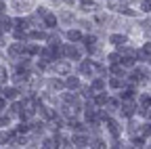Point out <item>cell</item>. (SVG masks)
<instances>
[{"label":"cell","mask_w":151,"mask_h":149,"mask_svg":"<svg viewBox=\"0 0 151 149\" xmlns=\"http://www.w3.org/2000/svg\"><path fill=\"white\" fill-rule=\"evenodd\" d=\"M57 17H59V23L63 30L76 25V21H78V9H69V6H61L57 9Z\"/></svg>","instance_id":"3"},{"label":"cell","mask_w":151,"mask_h":149,"mask_svg":"<svg viewBox=\"0 0 151 149\" xmlns=\"http://www.w3.org/2000/svg\"><path fill=\"white\" fill-rule=\"evenodd\" d=\"M76 73H80V76H82L86 82H88L90 78H94V76H97V69H94V59L86 55L82 61L76 63Z\"/></svg>","instance_id":"4"},{"label":"cell","mask_w":151,"mask_h":149,"mask_svg":"<svg viewBox=\"0 0 151 149\" xmlns=\"http://www.w3.org/2000/svg\"><path fill=\"white\" fill-rule=\"evenodd\" d=\"M137 103H139V107H151V92H147V90L139 92Z\"/></svg>","instance_id":"23"},{"label":"cell","mask_w":151,"mask_h":149,"mask_svg":"<svg viewBox=\"0 0 151 149\" xmlns=\"http://www.w3.org/2000/svg\"><path fill=\"white\" fill-rule=\"evenodd\" d=\"M86 149H88V147H86Z\"/></svg>","instance_id":"30"},{"label":"cell","mask_w":151,"mask_h":149,"mask_svg":"<svg viewBox=\"0 0 151 149\" xmlns=\"http://www.w3.org/2000/svg\"><path fill=\"white\" fill-rule=\"evenodd\" d=\"M69 139L76 149H86L90 147V132H69Z\"/></svg>","instance_id":"14"},{"label":"cell","mask_w":151,"mask_h":149,"mask_svg":"<svg viewBox=\"0 0 151 149\" xmlns=\"http://www.w3.org/2000/svg\"><path fill=\"white\" fill-rule=\"evenodd\" d=\"M109 97H111V92H109V90H101V92H94L92 101H94V105H97V107L101 109V107H105V105H107Z\"/></svg>","instance_id":"22"},{"label":"cell","mask_w":151,"mask_h":149,"mask_svg":"<svg viewBox=\"0 0 151 149\" xmlns=\"http://www.w3.org/2000/svg\"><path fill=\"white\" fill-rule=\"evenodd\" d=\"M139 27H141V32L143 34H147V36H151V15H147L145 19H141V23H139Z\"/></svg>","instance_id":"25"},{"label":"cell","mask_w":151,"mask_h":149,"mask_svg":"<svg viewBox=\"0 0 151 149\" xmlns=\"http://www.w3.org/2000/svg\"><path fill=\"white\" fill-rule=\"evenodd\" d=\"M137 111H139V103H137V99L122 101V107H120L118 118H122V120H130V118H134V116H137Z\"/></svg>","instance_id":"9"},{"label":"cell","mask_w":151,"mask_h":149,"mask_svg":"<svg viewBox=\"0 0 151 149\" xmlns=\"http://www.w3.org/2000/svg\"><path fill=\"white\" fill-rule=\"evenodd\" d=\"M84 36H86V32H84L82 27H78V25H71V27L63 30V40H65V42H80V44H82Z\"/></svg>","instance_id":"12"},{"label":"cell","mask_w":151,"mask_h":149,"mask_svg":"<svg viewBox=\"0 0 151 149\" xmlns=\"http://www.w3.org/2000/svg\"><path fill=\"white\" fill-rule=\"evenodd\" d=\"M48 13H50V9H48V6H44V4H36V9H34V15H38L40 19H42L44 15H48Z\"/></svg>","instance_id":"26"},{"label":"cell","mask_w":151,"mask_h":149,"mask_svg":"<svg viewBox=\"0 0 151 149\" xmlns=\"http://www.w3.org/2000/svg\"><path fill=\"white\" fill-rule=\"evenodd\" d=\"M88 149H109V139L105 135H97L90 137V147Z\"/></svg>","instance_id":"20"},{"label":"cell","mask_w":151,"mask_h":149,"mask_svg":"<svg viewBox=\"0 0 151 149\" xmlns=\"http://www.w3.org/2000/svg\"><path fill=\"white\" fill-rule=\"evenodd\" d=\"M23 92H25V90H21L19 86H15V84H11V82L4 84V86H0V95H2L9 103H11V101H19Z\"/></svg>","instance_id":"10"},{"label":"cell","mask_w":151,"mask_h":149,"mask_svg":"<svg viewBox=\"0 0 151 149\" xmlns=\"http://www.w3.org/2000/svg\"><path fill=\"white\" fill-rule=\"evenodd\" d=\"M4 57L9 59V63H15L17 59L25 57V42H17V40H11L4 48Z\"/></svg>","instance_id":"5"},{"label":"cell","mask_w":151,"mask_h":149,"mask_svg":"<svg viewBox=\"0 0 151 149\" xmlns=\"http://www.w3.org/2000/svg\"><path fill=\"white\" fill-rule=\"evenodd\" d=\"M76 71V63L69 59H59V61H52L48 67V76H69V73Z\"/></svg>","instance_id":"2"},{"label":"cell","mask_w":151,"mask_h":149,"mask_svg":"<svg viewBox=\"0 0 151 149\" xmlns=\"http://www.w3.org/2000/svg\"><path fill=\"white\" fill-rule=\"evenodd\" d=\"M76 2H78V4H80V2H84V0H76Z\"/></svg>","instance_id":"29"},{"label":"cell","mask_w":151,"mask_h":149,"mask_svg":"<svg viewBox=\"0 0 151 149\" xmlns=\"http://www.w3.org/2000/svg\"><path fill=\"white\" fill-rule=\"evenodd\" d=\"M48 92H55V95H61V92H65V78L63 76H46V88Z\"/></svg>","instance_id":"8"},{"label":"cell","mask_w":151,"mask_h":149,"mask_svg":"<svg viewBox=\"0 0 151 149\" xmlns=\"http://www.w3.org/2000/svg\"><path fill=\"white\" fill-rule=\"evenodd\" d=\"M84 82H86V80L80 76V73H76V71L69 73V76H65V88H67V90H73V92H78Z\"/></svg>","instance_id":"16"},{"label":"cell","mask_w":151,"mask_h":149,"mask_svg":"<svg viewBox=\"0 0 151 149\" xmlns=\"http://www.w3.org/2000/svg\"><path fill=\"white\" fill-rule=\"evenodd\" d=\"M120 107H122V99H120L118 95H113V92H111V97H109V101H107L105 109L109 111L111 116H118V114H120Z\"/></svg>","instance_id":"17"},{"label":"cell","mask_w":151,"mask_h":149,"mask_svg":"<svg viewBox=\"0 0 151 149\" xmlns=\"http://www.w3.org/2000/svg\"><path fill=\"white\" fill-rule=\"evenodd\" d=\"M9 6H11V15H29L36 9L34 0H9Z\"/></svg>","instance_id":"6"},{"label":"cell","mask_w":151,"mask_h":149,"mask_svg":"<svg viewBox=\"0 0 151 149\" xmlns=\"http://www.w3.org/2000/svg\"><path fill=\"white\" fill-rule=\"evenodd\" d=\"M103 128H105V137H107L109 141H118V139L124 137V122H122L118 116H111V118L103 124Z\"/></svg>","instance_id":"1"},{"label":"cell","mask_w":151,"mask_h":149,"mask_svg":"<svg viewBox=\"0 0 151 149\" xmlns=\"http://www.w3.org/2000/svg\"><path fill=\"white\" fill-rule=\"evenodd\" d=\"M139 11L145 15H151V0H141L139 2Z\"/></svg>","instance_id":"27"},{"label":"cell","mask_w":151,"mask_h":149,"mask_svg":"<svg viewBox=\"0 0 151 149\" xmlns=\"http://www.w3.org/2000/svg\"><path fill=\"white\" fill-rule=\"evenodd\" d=\"M147 65H149V67H151V57H149V61H147Z\"/></svg>","instance_id":"28"},{"label":"cell","mask_w":151,"mask_h":149,"mask_svg":"<svg viewBox=\"0 0 151 149\" xmlns=\"http://www.w3.org/2000/svg\"><path fill=\"white\" fill-rule=\"evenodd\" d=\"M9 82H11V67H6V65L0 63V86H4Z\"/></svg>","instance_id":"24"},{"label":"cell","mask_w":151,"mask_h":149,"mask_svg":"<svg viewBox=\"0 0 151 149\" xmlns=\"http://www.w3.org/2000/svg\"><path fill=\"white\" fill-rule=\"evenodd\" d=\"M86 57V50L80 42H65V59L73 61V63H78Z\"/></svg>","instance_id":"7"},{"label":"cell","mask_w":151,"mask_h":149,"mask_svg":"<svg viewBox=\"0 0 151 149\" xmlns=\"http://www.w3.org/2000/svg\"><path fill=\"white\" fill-rule=\"evenodd\" d=\"M107 44L113 46V48H122V46L130 44V38H128V34H124V32H109L107 34Z\"/></svg>","instance_id":"11"},{"label":"cell","mask_w":151,"mask_h":149,"mask_svg":"<svg viewBox=\"0 0 151 149\" xmlns=\"http://www.w3.org/2000/svg\"><path fill=\"white\" fill-rule=\"evenodd\" d=\"M139 13H141V11H137L132 4H124V2H122V6H120V13H118V15H120V17H128V19H137Z\"/></svg>","instance_id":"21"},{"label":"cell","mask_w":151,"mask_h":149,"mask_svg":"<svg viewBox=\"0 0 151 149\" xmlns=\"http://www.w3.org/2000/svg\"><path fill=\"white\" fill-rule=\"evenodd\" d=\"M126 86L124 78H116V76H107V90L109 92H120Z\"/></svg>","instance_id":"18"},{"label":"cell","mask_w":151,"mask_h":149,"mask_svg":"<svg viewBox=\"0 0 151 149\" xmlns=\"http://www.w3.org/2000/svg\"><path fill=\"white\" fill-rule=\"evenodd\" d=\"M76 9H78V13H80V15H88V17H92L94 13L103 11V6L97 2V0H84V2H80Z\"/></svg>","instance_id":"13"},{"label":"cell","mask_w":151,"mask_h":149,"mask_svg":"<svg viewBox=\"0 0 151 149\" xmlns=\"http://www.w3.org/2000/svg\"><path fill=\"white\" fill-rule=\"evenodd\" d=\"M88 84H90L92 92L107 90V78H105V76H94V78H90V80H88Z\"/></svg>","instance_id":"19"},{"label":"cell","mask_w":151,"mask_h":149,"mask_svg":"<svg viewBox=\"0 0 151 149\" xmlns=\"http://www.w3.org/2000/svg\"><path fill=\"white\" fill-rule=\"evenodd\" d=\"M42 27L48 30V32H57V30H63L61 23H59V17H57V11H50L48 15L42 17Z\"/></svg>","instance_id":"15"}]
</instances>
